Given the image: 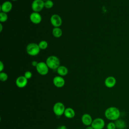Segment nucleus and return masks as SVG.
<instances>
[{"label":"nucleus","instance_id":"nucleus-8","mask_svg":"<svg viewBox=\"0 0 129 129\" xmlns=\"http://www.w3.org/2000/svg\"><path fill=\"white\" fill-rule=\"evenodd\" d=\"M50 23L54 27H59L62 24V19L57 14H53L50 17Z\"/></svg>","mask_w":129,"mask_h":129},{"label":"nucleus","instance_id":"nucleus-13","mask_svg":"<svg viewBox=\"0 0 129 129\" xmlns=\"http://www.w3.org/2000/svg\"><path fill=\"white\" fill-rule=\"evenodd\" d=\"M116 82V79L114 77L109 76L105 79L104 81V84L106 87L111 88L115 85Z\"/></svg>","mask_w":129,"mask_h":129},{"label":"nucleus","instance_id":"nucleus-17","mask_svg":"<svg viewBox=\"0 0 129 129\" xmlns=\"http://www.w3.org/2000/svg\"><path fill=\"white\" fill-rule=\"evenodd\" d=\"M116 128L117 129H124L126 127V123L125 121L122 119H118L114 122Z\"/></svg>","mask_w":129,"mask_h":129},{"label":"nucleus","instance_id":"nucleus-4","mask_svg":"<svg viewBox=\"0 0 129 129\" xmlns=\"http://www.w3.org/2000/svg\"><path fill=\"white\" fill-rule=\"evenodd\" d=\"M66 108L62 102H57L53 105L52 109L55 115L60 116L64 114Z\"/></svg>","mask_w":129,"mask_h":129},{"label":"nucleus","instance_id":"nucleus-2","mask_svg":"<svg viewBox=\"0 0 129 129\" xmlns=\"http://www.w3.org/2000/svg\"><path fill=\"white\" fill-rule=\"evenodd\" d=\"M45 62L49 69L52 70L57 69L60 66L59 59L57 57L54 55H51L48 57Z\"/></svg>","mask_w":129,"mask_h":129},{"label":"nucleus","instance_id":"nucleus-1","mask_svg":"<svg viewBox=\"0 0 129 129\" xmlns=\"http://www.w3.org/2000/svg\"><path fill=\"white\" fill-rule=\"evenodd\" d=\"M120 115V112L119 110L117 107L114 106L107 108L104 112L105 117L108 120L112 121H115L119 119Z\"/></svg>","mask_w":129,"mask_h":129},{"label":"nucleus","instance_id":"nucleus-7","mask_svg":"<svg viewBox=\"0 0 129 129\" xmlns=\"http://www.w3.org/2000/svg\"><path fill=\"white\" fill-rule=\"evenodd\" d=\"M105 125V122L104 119L102 118L98 117L93 119L91 126L93 129H103Z\"/></svg>","mask_w":129,"mask_h":129},{"label":"nucleus","instance_id":"nucleus-18","mask_svg":"<svg viewBox=\"0 0 129 129\" xmlns=\"http://www.w3.org/2000/svg\"><path fill=\"white\" fill-rule=\"evenodd\" d=\"M52 35L56 38H59L61 36L62 34V31L59 27H54L52 29Z\"/></svg>","mask_w":129,"mask_h":129},{"label":"nucleus","instance_id":"nucleus-20","mask_svg":"<svg viewBox=\"0 0 129 129\" xmlns=\"http://www.w3.org/2000/svg\"><path fill=\"white\" fill-rule=\"evenodd\" d=\"M8 19V16L7 13L1 12L0 13V21L1 22H5L7 21Z\"/></svg>","mask_w":129,"mask_h":129},{"label":"nucleus","instance_id":"nucleus-26","mask_svg":"<svg viewBox=\"0 0 129 129\" xmlns=\"http://www.w3.org/2000/svg\"><path fill=\"white\" fill-rule=\"evenodd\" d=\"M38 63V62L37 61H35V60L32 61V62H31V64H32L33 67H37Z\"/></svg>","mask_w":129,"mask_h":129},{"label":"nucleus","instance_id":"nucleus-31","mask_svg":"<svg viewBox=\"0 0 129 129\" xmlns=\"http://www.w3.org/2000/svg\"><path fill=\"white\" fill-rule=\"evenodd\" d=\"M42 1H43L44 2H45V1H47V0H42Z\"/></svg>","mask_w":129,"mask_h":129},{"label":"nucleus","instance_id":"nucleus-9","mask_svg":"<svg viewBox=\"0 0 129 129\" xmlns=\"http://www.w3.org/2000/svg\"><path fill=\"white\" fill-rule=\"evenodd\" d=\"M28 83V79L24 76L18 77L16 80V85L19 88H23L26 86Z\"/></svg>","mask_w":129,"mask_h":129},{"label":"nucleus","instance_id":"nucleus-15","mask_svg":"<svg viewBox=\"0 0 129 129\" xmlns=\"http://www.w3.org/2000/svg\"><path fill=\"white\" fill-rule=\"evenodd\" d=\"M63 115L66 118L71 119L75 117V111L73 108L71 107H67L65 109Z\"/></svg>","mask_w":129,"mask_h":129},{"label":"nucleus","instance_id":"nucleus-16","mask_svg":"<svg viewBox=\"0 0 129 129\" xmlns=\"http://www.w3.org/2000/svg\"><path fill=\"white\" fill-rule=\"evenodd\" d=\"M57 73L59 76L63 77L66 76L68 73V68L64 66H60L57 69Z\"/></svg>","mask_w":129,"mask_h":129},{"label":"nucleus","instance_id":"nucleus-3","mask_svg":"<svg viewBox=\"0 0 129 129\" xmlns=\"http://www.w3.org/2000/svg\"><path fill=\"white\" fill-rule=\"evenodd\" d=\"M40 49L38 44L35 43H30L26 47V52L29 55L36 56L40 52Z\"/></svg>","mask_w":129,"mask_h":129},{"label":"nucleus","instance_id":"nucleus-10","mask_svg":"<svg viewBox=\"0 0 129 129\" xmlns=\"http://www.w3.org/2000/svg\"><path fill=\"white\" fill-rule=\"evenodd\" d=\"M53 85L57 88H61L65 84V80L63 78L60 76H57L53 79Z\"/></svg>","mask_w":129,"mask_h":129},{"label":"nucleus","instance_id":"nucleus-22","mask_svg":"<svg viewBox=\"0 0 129 129\" xmlns=\"http://www.w3.org/2000/svg\"><path fill=\"white\" fill-rule=\"evenodd\" d=\"M8 79V76L7 73L5 72H1L0 73V80L2 82H5Z\"/></svg>","mask_w":129,"mask_h":129},{"label":"nucleus","instance_id":"nucleus-25","mask_svg":"<svg viewBox=\"0 0 129 129\" xmlns=\"http://www.w3.org/2000/svg\"><path fill=\"white\" fill-rule=\"evenodd\" d=\"M4 64L3 62L2 61H0V72H2L4 70Z\"/></svg>","mask_w":129,"mask_h":129},{"label":"nucleus","instance_id":"nucleus-30","mask_svg":"<svg viewBox=\"0 0 129 129\" xmlns=\"http://www.w3.org/2000/svg\"><path fill=\"white\" fill-rule=\"evenodd\" d=\"M12 1H18V0H12Z\"/></svg>","mask_w":129,"mask_h":129},{"label":"nucleus","instance_id":"nucleus-14","mask_svg":"<svg viewBox=\"0 0 129 129\" xmlns=\"http://www.w3.org/2000/svg\"><path fill=\"white\" fill-rule=\"evenodd\" d=\"M12 7L13 5L11 2L6 1L2 4L1 9L2 12L7 13L11 11V10L12 9Z\"/></svg>","mask_w":129,"mask_h":129},{"label":"nucleus","instance_id":"nucleus-28","mask_svg":"<svg viewBox=\"0 0 129 129\" xmlns=\"http://www.w3.org/2000/svg\"><path fill=\"white\" fill-rule=\"evenodd\" d=\"M85 129H93V128L91 125H89V126H87Z\"/></svg>","mask_w":129,"mask_h":129},{"label":"nucleus","instance_id":"nucleus-21","mask_svg":"<svg viewBox=\"0 0 129 129\" xmlns=\"http://www.w3.org/2000/svg\"><path fill=\"white\" fill-rule=\"evenodd\" d=\"M53 6V3L51 0H47L44 2V7L46 9H51Z\"/></svg>","mask_w":129,"mask_h":129},{"label":"nucleus","instance_id":"nucleus-27","mask_svg":"<svg viewBox=\"0 0 129 129\" xmlns=\"http://www.w3.org/2000/svg\"><path fill=\"white\" fill-rule=\"evenodd\" d=\"M56 129H67L66 126L64 125H62L60 126H59Z\"/></svg>","mask_w":129,"mask_h":129},{"label":"nucleus","instance_id":"nucleus-11","mask_svg":"<svg viewBox=\"0 0 129 129\" xmlns=\"http://www.w3.org/2000/svg\"><path fill=\"white\" fill-rule=\"evenodd\" d=\"M30 20L33 24H38L41 22L42 17L39 13L33 12L30 15Z\"/></svg>","mask_w":129,"mask_h":129},{"label":"nucleus","instance_id":"nucleus-12","mask_svg":"<svg viewBox=\"0 0 129 129\" xmlns=\"http://www.w3.org/2000/svg\"><path fill=\"white\" fill-rule=\"evenodd\" d=\"M81 120L83 124L87 126L91 125L93 120L90 114L88 113H85L82 116Z\"/></svg>","mask_w":129,"mask_h":129},{"label":"nucleus","instance_id":"nucleus-5","mask_svg":"<svg viewBox=\"0 0 129 129\" xmlns=\"http://www.w3.org/2000/svg\"><path fill=\"white\" fill-rule=\"evenodd\" d=\"M36 71L38 73L42 76L47 75L49 71V68L46 62L43 61L39 62L37 67H36Z\"/></svg>","mask_w":129,"mask_h":129},{"label":"nucleus","instance_id":"nucleus-6","mask_svg":"<svg viewBox=\"0 0 129 129\" xmlns=\"http://www.w3.org/2000/svg\"><path fill=\"white\" fill-rule=\"evenodd\" d=\"M44 7V2L42 0H34L31 5L33 12H38L41 11Z\"/></svg>","mask_w":129,"mask_h":129},{"label":"nucleus","instance_id":"nucleus-24","mask_svg":"<svg viewBox=\"0 0 129 129\" xmlns=\"http://www.w3.org/2000/svg\"><path fill=\"white\" fill-rule=\"evenodd\" d=\"M24 76L27 79H30L32 77V74L30 71H26L24 74Z\"/></svg>","mask_w":129,"mask_h":129},{"label":"nucleus","instance_id":"nucleus-19","mask_svg":"<svg viewBox=\"0 0 129 129\" xmlns=\"http://www.w3.org/2000/svg\"><path fill=\"white\" fill-rule=\"evenodd\" d=\"M38 46L40 49H45L48 47V43L45 40H42L39 42Z\"/></svg>","mask_w":129,"mask_h":129},{"label":"nucleus","instance_id":"nucleus-29","mask_svg":"<svg viewBox=\"0 0 129 129\" xmlns=\"http://www.w3.org/2000/svg\"><path fill=\"white\" fill-rule=\"evenodd\" d=\"M0 27H1L0 32H2V30H3V25H2V23H1V24H0Z\"/></svg>","mask_w":129,"mask_h":129},{"label":"nucleus","instance_id":"nucleus-23","mask_svg":"<svg viewBox=\"0 0 129 129\" xmlns=\"http://www.w3.org/2000/svg\"><path fill=\"white\" fill-rule=\"evenodd\" d=\"M107 129H116V126L115 123L113 122H109L106 126Z\"/></svg>","mask_w":129,"mask_h":129}]
</instances>
